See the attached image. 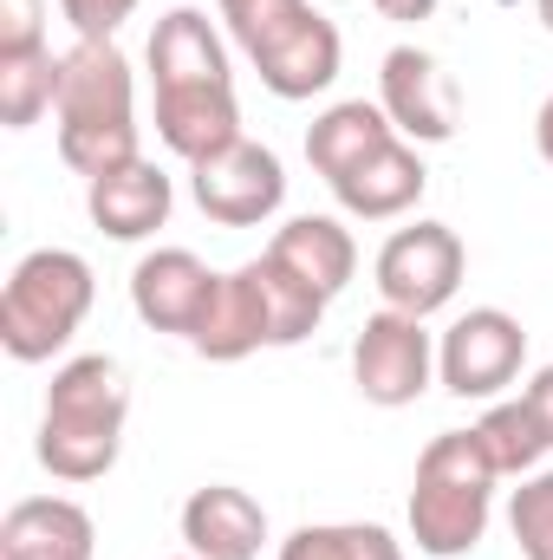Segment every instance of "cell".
Returning <instances> with one entry per match:
<instances>
[{
	"label": "cell",
	"instance_id": "cell-1",
	"mask_svg": "<svg viewBox=\"0 0 553 560\" xmlns=\"http://www.w3.org/2000/svg\"><path fill=\"white\" fill-rule=\"evenodd\" d=\"M59 156L85 183L138 156V79L118 39H79L59 66Z\"/></svg>",
	"mask_w": 553,
	"mask_h": 560
},
{
	"label": "cell",
	"instance_id": "cell-3",
	"mask_svg": "<svg viewBox=\"0 0 553 560\" xmlns=\"http://www.w3.org/2000/svg\"><path fill=\"white\" fill-rule=\"evenodd\" d=\"M495 463L475 443V430H443L423 443L411 482V541L430 560L469 555L489 535V509H495Z\"/></svg>",
	"mask_w": 553,
	"mask_h": 560
},
{
	"label": "cell",
	"instance_id": "cell-28",
	"mask_svg": "<svg viewBox=\"0 0 553 560\" xmlns=\"http://www.w3.org/2000/svg\"><path fill=\"white\" fill-rule=\"evenodd\" d=\"M46 7L39 0H0V52H39L46 46Z\"/></svg>",
	"mask_w": 553,
	"mask_h": 560
},
{
	"label": "cell",
	"instance_id": "cell-17",
	"mask_svg": "<svg viewBox=\"0 0 553 560\" xmlns=\"http://www.w3.org/2000/svg\"><path fill=\"white\" fill-rule=\"evenodd\" d=\"M150 79H156V92H169V85H235L209 13L169 7L156 20V33H150Z\"/></svg>",
	"mask_w": 553,
	"mask_h": 560
},
{
	"label": "cell",
	"instance_id": "cell-24",
	"mask_svg": "<svg viewBox=\"0 0 553 560\" xmlns=\"http://www.w3.org/2000/svg\"><path fill=\"white\" fill-rule=\"evenodd\" d=\"M261 293H268V326H274V346H299L319 332L326 319V293L306 287L293 268H280L274 255H261Z\"/></svg>",
	"mask_w": 553,
	"mask_h": 560
},
{
	"label": "cell",
	"instance_id": "cell-9",
	"mask_svg": "<svg viewBox=\"0 0 553 560\" xmlns=\"http://www.w3.org/2000/svg\"><path fill=\"white\" fill-rule=\"evenodd\" d=\"M378 105H385L391 131H398V138H416V143H449L456 138V118H462L456 85L443 79V66H436L423 46H391V52H385Z\"/></svg>",
	"mask_w": 553,
	"mask_h": 560
},
{
	"label": "cell",
	"instance_id": "cell-4",
	"mask_svg": "<svg viewBox=\"0 0 553 560\" xmlns=\"http://www.w3.org/2000/svg\"><path fill=\"white\" fill-rule=\"evenodd\" d=\"M92 293H98V280H92L85 255H72V248H33L7 275V293H0V346H7V359L46 365L52 352H66L72 332L92 313Z\"/></svg>",
	"mask_w": 553,
	"mask_h": 560
},
{
	"label": "cell",
	"instance_id": "cell-32",
	"mask_svg": "<svg viewBox=\"0 0 553 560\" xmlns=\"http://www.w3.org/2000/svg\"><path fill=\"white\" fill-rule=\"evenodd\" d=\"M534 13H541V26L553 33V0H534Z\"/></svg>",
	"mask_w": 553,
	"mask_h": 560
},
{
	"label": "cell",
	"instance_id": "cell-6",
	"mask_svg": "<svg viewBox=\"0 0 553 560\" xmlns=\"http://www.w3.org/2000/svg\"><path fill=\"white\" fill-rule=\"evenodd\" d=\"M521 365H528V332L502 306H469L436 346V378L456 398H502L521 378Z\"/></svg>",
	"mask_w": 553,
	"mask_h": 560
},
{
	"label": "cell",
	"instance_id": "cell-8",
	"mask_svg": "<svg viewBox=\"0 0 553 560\" xmlns=\"http://www.w3.org/2000/svg\"><path fill=\"white\" fill-rule=\"evenodd\" d=\"M189 189H196V209L222 229H261L286 202V170L268 143L235 138L228 150H215L209 163L189 170Z\"/></svg>",
	"mask_w": 553,
	"mask_h": 560
},
{
	"label": "cell",
	"instance_id": "cell-22",
	"mask_svg": "<svg viewBox=\"0 0 553 560\" xmlns=\"http://www.w3.org/2000/svg\"><path fill=\"white\" fill-rule=\"evenodd\" d=\"M475 430V443L489 450V463H495V476H534V463L548 456V430L541 418L528 411V398H502V405H489L482 423H469Z\"/></svg>",
	"mask_w": 553,
	"mask_h": 560
},
{
	"label": "cell",
	"instance_id": "cell-23",
	"mask_svg": "<svg viewBox=\"0 0 553 560\" xmlns=\"http://www.w3.org/2000/svg\"><path fill=\"white\" fill-rule=\"evenodd\" d=\"M280 560H404V541L378 522H306L280 541Z\"/></svg>",
	"mask_w": 553,
	"mask_h": 560
},
{
	"label": "cell",
	"instance_id": "cell-27",
	"mask_svg": "<svg viewBox=\"0 0 553 560\" xmlns=\"http://www.w3.org/2000/svg\"><path fill=\"white\" fill-rule=\"evenodd\" d=\"M143 0H59V13L72 20L79 39H118V26L138 13Z\"/></svg>",
	"mask_w": 553,
	"mask_h": 560
},
{
	"label": "cell",
	"instance_id": "cell-21",
	"mask_svg": "<svg viewBox=\"0 0 553 560\" xmlns=\"http://www.w3.org/2000/svg\"><path fill=\"white\" fill-rule=\"evenodd\" d=\"M59 66H66V52H52V46L0 52V125L7 131H33L59 105Z\"/></svg>",
	"mask_w": 553,
	"mask_h": 560
},
{
	"label": "cell",
	"instance_id": "cell-31",
	"mask_svg": "<svg viewBox=\"0 0 553 560\" xmlns=\"http://www.w3.org/2000/svg\"><path fill=\"white\" fill-rule=\"evenodd\" d=\"M534 143H541V156L553 163V98L541 105V112H534Z\"/></svg>",
	"mask_w": 553,
	"mask_h": 560
},
{
	"label": "cell",
	"instance_id": "cell-13",
	"mask_svg": "<svg viewBox=\"0 0 553 560\" xmlns=\"http://www.w3.org/2000/svg\"><path fill=\"white\" fill-rule=\"evenodd\" d=\"M423 189H430V170H423V156H416L404 138L378 143L365 163H352V170L332 183L339 209H345V215H358V222H391V215H411L416 202H423Z\"/></svg>",
	"mask_w": 553,
	"mask_h": 560
},
{
	"label": "cell",
	"instance_id": "cell-5",
	"mask_svg": "<svg viewBox=\"0 0 553 560\" xmlns=\"http://www.w3.org/2000/svg\"><path fill=\"white\" fill-rule=\"evenodd\" d=\"M436 378V339L423 332L416 313H398V306H378L358 339H352V385L365 405L378 411H404L430 392Z\"/></svg>",
	"mask_w": 553,
	"mask_h": 560
},
{
	"label": "cell",
	"instance_id": "cell-14",
	"mask_svg": "<svg viewBox=\"0 0 553 560\" xmlns=\"http://www.w3.org/2000/svg\"><path fill=\"white\" fill-rule=\"evenodd\" d=\"M189 346H196L202 359H215V365H235V359H248V352L274 346L268 293H261V261H248V268L222 275L215 300H209V313H202V326L189 332Z\"/></svg>",
	"mask_w": 553,
	"mask_h": 560
},
{
	"label": "cell",
	"instance_id": "cell-7",
	"mask_svg": "<svg viewBox=\"0 0 553 560\" xmlns=\"http://www.w3.org/2000/svg\"><path fill=\"white\" fill-rule=\"evenodd\" d=\"M462 268H469V248L449 222H416V229H398L385 248H378V293L385 306L398 313H443L462 287Z\"/></svg>",
	"mask_w": 553,
	"mask_h": 560
},
{
	"label": "cell",
	"instance_id": "cell-26",
	"mask_svg": "<svg viewBox=\"0 0 553 560\" xmlns=\"http://www.w3.org/2000/svg\"><path fill=\"white\" fill-rule=\"evenodd\" d=\"M508 535H515L521 560H553V469L521 476V489L508 502Z\"/></svg>",
	"mask_w": 553,
	"mask_h": 560
},
{
	"label": "cell",
	"instance_id": "cell-30",
	"mask_svg": "<svg viewBox=\"0 0 553 560\" xmlns=\"http://www.w3.org/2000/svg\"><path fill=\"white\" fill-rule=\"evenodd\" d=\"M385 20H398V26H411V20H430L436 13V0H372Z\"/></svg>",
	"mask_w": 553,
	"mask_h": 560
},
{
	"label": "cell",
	"instance_id": "cell-29",
	"mask_svg": "<svg viewBox=\"0 0 553 560\" xmlns=\"http://www.w3.org/2000/svg\"><path fill=\"white\" fill-rule=\"evenodd\" d=\"M521 398H528V411L541 418V430H548V443H553V365H541V372L528 378V392H521Z\"/></svg>",
	"mask_w": 553,
	"mask_h": 560
},
{
	"label": "cell",
	"instance_id": "cell-33",
	"mask_svg": "<svg viewBox=\"0 0 553 560\" xmlns=\"http://www.w3.org/2000/svg\"><path fill=\"white\" fill-rule=\"evenodd\" d=\"M0 560H20V555H0Z\"/></svg>",
	"mask_w": 553,
	"mask_h": 560
},
{
	"label": "cell",
	"instance_id": "cell-25",
	"mask_svg": "<svg viewBox=\"0 0 553 560\" xmlns=\"http://www.w3.org/2000/svg\"><path fill=\"white\" fill-rule=\"evenodd\" d=\"M222 20H228L235 46L248 59H261V52H274L286 33H299L313 20V0H222Z\"/></svg>",
	"mask_w": 553,
	"mask_h": 560
},
{
	"label": "cell",
	"instance_id": "cell-2",
	"mask_svg": "<svg viewBox=\"0 0 553 560\" xmlns=\"http://www.w3.org/2000/svg\"><path fill=\"white\" fill-rule=\"evenodd\" d=\"M125 418H131V385L125 365L105 352L66 359L46 385V418H39V463L59 482H98L111 476L125 450Z\"/></svg>",
	"mask_w": 553,
	"mask_h": 560
},
{
	"label": "cell",
	"instance_id": "cell-11",
	"mask_svg": "<svg viewBox=\"0 0 553 560\" xmlns=\"http://www.w3.org/2000/svg\"><path fill=\"white\" fill-rule=\"evenodd\" d=\"M156 138H163V150H176L189 170L209 163L215 150H228L242 138L235 85H169V92H156Z\"/></svg>",
	"mask_w": 553,
	"mask_h": 560
},
{
	"label": "cell",
	"instance_id": "cell-19",
	"mask_svg": "<svg viewBox=\"0 0 553 560\" xmlns=\"http://www.w3.org/2000/svg\"><path fill=\"white\" fill-rule=\"evenodd\" d=\"M339 26L332 20H306L299 33H286L274 52H261L255 59V72H261V85L274 92V98H286V105H299V98H313V92H326L332 79H339Z\"/></svg>",
	"mask_w": 553,
	"mask_h": 560
},
{
	"label": "cell",
	"instance_id": "cell-12",
	"mask_svg": "<svg viewBox=\"0 0 553 560\" xmlns=\"http://www.w3.org/2000/svg\"><path fill=\"white\" fill-rule=\"evenodd\" d=\"M183 541L196 560H255L268 541V509L235 482H209L183 502Z\"/></svg>",
	"mask_w": 553,
	"mask_h": 560
},
{
	"label": "cell",
	"instance_id": "cell-10",
	"mask_svg": "<svg viewBox=\"0 0 553 560\" xmlns=\"http://www.w3.org/2000/svg\"><path fill=\"white\" fill-rule=\"evenodd\" d=\"M215 287H222V275H215L202 255H189V248H156V255H143L138 268H131V306H138V319L150 332H183V339H189V332L202 326Z\"/></svg>",
	"mask_w": 553,
	"mask_h": 560
},
{
	"label": "cell",
	"instance_id": "cell-20",
	"mask_svg": "<svg viewBox=\"0 0 553 560\" xmlns=\"http://www.w3.org/2000/svg\"><path fill=\"white\" fill-rule=\"evenodd\" d=\"M391 118H385V105H365V98H345V105H332V112H319L313 118V131H306V163L326 176V183H339L352 163H365L378 143H391Z\"/></svg>",
	"mask_w": 553,
	"mask_h": 560
},
{
	"label": "cell",
	"instance_id": "cell-34",
	"mask_svg": "<svg viewBox=\"0 0 553 560\" xmlns=\"http://www.w3.org/2000/svg\"><path fill=\"white\" fill-rule=\"evenodd\" d=\"M189 560H196V555H189Z\"/></svg>",
	"mask_w": 553,
	"mask_h": 560
},
{
	"label": "cell",
	"instance_id": "cell-18",
	"mask_svg": "<svg viewBox=\"0 0 553 560\" xmlns=\"http://www.w3.org/2000/svg\"><path fill=\"white\" fill-rule=\"evenodd\" d=\"M268 255H274L280 268H293L306 287H319L326 300L345 293L352 275H358V242H352V229L332 222V215H293L286 229H274Z\"/></svg>",
	"mask_w": 553,
	"mask_h": 560
},
{
	"label": "cell",
	"instance_id": "cell-16",
	"mask_svg": "<svg viewBox=\"0 0 553 560\" xmlns=\"http://www.w3.org/2000/svg\"><path fill=\"white\" fill-rule=\"evenodd\" d=\"M0 555L20 560H92L98 555V528L79 502L66 495H33V502H13L7 522H0Z\"/></svg>",
	"mask_w": 553,
	"mask_h": 560
},
{
	"label": "cell",
	"instance_id": "cell-15",
	"mask_svg": "<svg viewBox=\"0 0 553 560\" xmlns=\"http://www.w3.org/2000/svg\"><path fill=\"white\" fill-rule=\"evenodd\" d=\"M85 209L111 242H143L169 222V176L150 156H131V163L85 183Z\"/></svg>",
	"mask_w": 553,
	"mask_h": 560
}]
</instances>
